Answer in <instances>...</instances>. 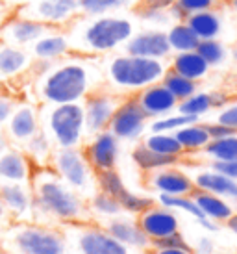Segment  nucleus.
<instances>
[{"instance_id": "obj_34", "label": "nucleus", "mask_w": 237, "mask_h": 254, "mask_svg": "<svg viewBox=\"0 0 237 254\" xmlns=\"http://www.w3.org/2000/svg\"><path fill=\"white\" fill-rule=\"evenodd\" d=\"M158 204L163 208H169L173 212H185L200 223L204 221V213L200 212V208L196 206L195 198L191 195H158Z\"/></svg>"}, {"instance_id": "obj_9", "label": "nucleus", "mask_w": 237, "mask_h": 254, "mask_svg": "<svg viewBox=\"0 0 237 254\" xmlns=\"http://www.w3.org/2000/svg\"><path fill=\"white\" fill-rule=\"evenodd\" d=\"M120 97L113 95L112 91L106 89H93V91L82 100V108H84V123H85V134L95 135L108 130L110 121H112L113 113L120 104Z\"/></svg>"}, {"instance_id": "obj_1", "label": "nucleus", "mask_w": 237, "mask_h": 254, "mask_svg": "<svg viewBox=\"0 0 237 254\" xmlns=\"http://www.w3.org/2000/svg\"><path fill=\"white\" fill-rule=\"evenodd\" d=\"M98 71L85 60H58L45 62L37 74L35 91L47 106L74 104L97 89Z\"/></svg>"}, {"instance_id": "obj_35", "label": "nucleus", "mask_w": 237, "mask_h": 254, "mask_svg": "<svg viewBox=\"0 0 237 254\" xmlns=\"http://www.w3.org/2000/svg\"><path fill=\"white\" fill-rule=\"evenodd\" d=\"M161 84L167 87L169 91H171V95H173L178 102L185 100L187 97H191V95H195V93L198 91L196 82H193V80H189V78H185V76H181V74L171 71V69L165 72V76L161 78Z\"/></svg>"}, {"instance_id": "obj_55", "label": "nucleus", "mask_w": 237, "mask_h": 254, "mask_svg": "<svg viewBox=\"0 0 237 254\" xmlns=\"http://www.w3.org/2000/svg\"><path fill=\"white\" fill-rule=\"evenodd\" d=\"M224 225L228 226V228H230L232 232H234V234H236V236H237V212L234 213V215H232V217L228 219V221H226Z\"/></svg>"}, {"instance_id": "obj_32", "label": "nucleus", "mask_w": 237, "mask_h": 254, "mask_svg": "<svg viewBox=\"0 0 237 254\" xmlns=\"http://www.w3.org/2000/svg\"><path fill=\"white\" fill-rule=\"evenodd\" d=\"M143 145L158 154L171 156V158H181L185 154L183 148L180 147L178 139L175 137V134H163V132H152L150 135L145 137Z\"/></svg>"}, {"instance_id": "obj_14", "label": "nucleus", "mask_w": 237, "mask_h": 254, "mask_svg": "<svg viewBox=\"0 0 237 254\" xmlns=\"http://www.w3.org/2000/svg\"><path fill=\"white\" fill-rule=\"evenodd\" d=\"M0 198L6 206L9 217L17 219L21 223H26L35 217L34 193L30 184L0 182Z\"/></svg>"}, {"instance_id": "obj_37", "label": "nucleus", "mask_w": 237, "mask_h": 254, "mask_svg": "<svg viewBox=\"0 0 237 254\" xmlns=\"http://www.w3.org/2000/svg\"><path fill=\"white\" fill-rule=\"evenodd\" d=\"M87 208H89V212L108 219L118 217V215L124 213V210H122V206H120V202H118L117 198L108 195V193H102V191H95L91 195Z\"/></svg>"}, {"instance_id": "obj_36", "label": "nucleus", "mask_w": 237, "mask_h": 254, "mask_svg": "<svg viewBox=\"0 0 237 254\" xmlns=\"http://www.w3.org/2000/svg\"><path fill=\"white\" fill-rule=\"evenodd\" d=\"M204 154L209 156L211 162H237V134L209 141Z\"/></svg>"}, {"instance_id": "obj_33", "label": "nucleus", "mask_w": 237, "mask_h": 254, "mask_svg": "<svg viewBox=\"0 0 237 254\" xmlns=\"http://www.w3.org/2000/svg\"><path fill=\"white\" fill-rule=\"evenodd\" d=\"M167 41L171 50H175L176 54H178V52H191V50H195L200 39L193 34V30L189 28L185 22L180 21L167 32Z\"/></svg>"}, {"instance_id": "obj_22", "label": "nucleus", "mask_w": 237, "mask_h": 254, "mask_svg": "<svg viewBox=\"0 0 237 254\" xmlns=\"http://www.w3.org/2000/svg\"><path fill=\"white\" fill-rule=\"evenodd\" d=\"M30 54L37 62H58L63 60L69 52H72L67 34L63 32H50L47 36L39 37L34 45H30Z\"/></svg>"}, {"instance_id": "obj_8", "label": "nucleus", "mask_w": 237, "mask_h": 254, "mask_svg": "<svg viewBox=\"0 0 237 254\" xmlns=\"http://www.w3.org/2000/svg\"><path fill=\"white\" fill-rule=\"evenodd\" d=\"M15 13L50 28L70 26L82 15L78 0H28L17 7Z\"/></svg>"}, {"instance_id": "obj_50", "label": "nucleus", "mask_w": 237, "mask_h": 254, "mask_svg": "<svg viewBox=\"0 0 237 254\" xmlns=\"http://www.w3.org/2000/svg\"><path fill=\"white\" fill-rule=\"evenodd\" d=\"M198 254H213V251H215V243L209 240V238H198V241H196V249H195Z\"/></svg>"}, {"instance_id": "obj_12", "label": "nucleus", "mask_w": 237, "mask_h": 254, "mask_svg": "<svg viewBox=\"0 0 237 254\" xmlns=\"http://www.w3.org/2000/svg\"><path fill=\"white\" fill-rule=\"evenodd\" d=\"M82 152L95 173L115 169L118 158V139L110 130H104L100 134L91 135V141Z\"/></svg>"}, {"instance_id": "obj_53", "label": "nucleus", "mask_w": 237, "mask_h": 254, "mask_svg": "<svg viewBox=\"0 0 237 254\" xmlns=\"http://www.w3.org/2000/svg\"><path fill=\"white\" fill-rule=\"evenodd\" d=\"M11 15V7L4 6V4H0V28H2V24L6 22V19Z\"/></svg>"}, {"instance_id": "obj_60", "label": "nucleus", "mask_w": 237, "mask_h": 254, "mask_svg": "<svg viewBox=\"0 0 237 254\" xmlns=\"http://www.w3.org/2000/svg\"><path fill=\"white\" fill-rule=\"evenodd\" d=\"M0 245H2V240H0Z\"/></svg>"}, {"instance_id": "obj_48", "label": "nucleus", "mask_w": 237, "mask_h": 254, "mask_svg": "<svg viewBox=\"0 0 237 254\" xmlns=\"http://www.w3.org/2000/svg\"><path fill=\"white\" fill-rule=\"evenodd\" d=\"M206 128H208L211 141H215V139H223V137H230V135L237 134L236 130H232V128L224 127V125L217 123V121H215V123H208V125H206Z\"/></svg>"}, {"instance_id": "obj_42", "label": "nucleus", "mask_w": 237, "mask_h": 254, "mask_svg": "<svg viewBox=\"0 0 237 254\" xmlns=\"http://www.w3.org/2000/svg\"><path fill=\"white\" fill-rule=\"evenodd\" d=\"M195 50L200 54V58H202L209 67L221 65L224 60H226V49H224L223 43L217 41V39H204V41H198Z\"/></svg>"}, {"instance_id": "obj_45", "label": "nucleus", "mask_w": 237, "mask_h": 254, "mask_svg": "<svg viewBox=\"0 0 237 254\" xmlns=\"http://www.w3.org/2000/svg\"><path fill=\"white\" fill-rule=\"evenodd\" d=\"M17 104H19V102H17L13 97H9V95L0 91V128L6 127L7 119L11 117V113H13Z\"/></svg>"}, {"instance_id": "obj_16", "label": "nucleus", "mask_w": 237, "mask_h": 254, "mask_svg": "<svg viewBox=\"0 0 237 254\" xmlns=\"http://www.w3.org/2000/svg\"><path fill=\"white\" fill-rule=\"evenodd\" d=\"M124 52L130 54V56L165 60L171 54L167 32H163V30H147V32L133 34L124 43Z\"/></svg>"}, {"instance_id": "obj_15", "label": "nucleus", "mask_w": 237, "mask_h": 254, "mask_svg": "<svg viewBox=\"0 0 237 254\" xmlns=\"http://www.w3.org/2000/svg\"><path fill=\"white\" fill-rule=\"evenodd\" d=\"M39 128H41L39 127V113H37L35 106L28 104V102H19L15 106L11 117L7 119L4 132H6L11 145L22 148Z\"/></svg>"}, {"instance_id": "obj_59", "label": "nucleus", "mask_w": 237, "mask_h": 254, "mask_svg": "<svg viewBox=\"0 0 237 254\" xmlns=\"http://www.w3.org/2000/svg\"><path fill=\"white\" fill-rule=\"evenodd\" d=\"M0 89H2V80H0Z\"/></svg>"}, {"instance_id": "obj_38", "label": "nucleus", "mask_w": 237, "mask_h": 254, "mask_svg": "<svg viewBox=\"0 0 237 254\" xmlns=\"http://www.w3.org/2000/svg\"><path fill=\"white\" fill-rule=\"evenodd\" d=\"M224 0H175L171 11H175V17L183 21L185 17L193 13H200V11H217L223 6Z\"/></svg>"}, {"instance_id": "obj_49", "label": "nucleus", "mask_w": 237, "mask_h": 254, "mask_svg": "<svg viewBox=\"0 0 237 254\" xmlns=\"http://www.w3.org/2000/svg\"><path fill=\"white\" fill-rule=\"evenodd\" d=\"M211 169L237 182V162H211Z\"/></svg>"}, {"instance_id": "obj_4", "label": "nucleus", "mask_w": 237, "mask_h": 254, "mask_svg": "<svg viewBox=\"0 0 237 254\" xmlns=\"http://www.w3.org/2000/svg\"><path fill=\"white\" fill-rule=\"evenodd\" d=\"M165 64L163 60H152V58L139 56H115L108 64V80L117 89L126 91H141L148 85L161 82L165 76Z\"/></svg>"}, {"instance_id": "obj_43", "label": "nucleus", "mask_w": 237, "mask_h": 254, "mask_svg": "<svg viewBox=\"0 0 237 254\" xmlns=\"http://www.w3.org/2000/svg\"><path fill=\"white\" fill-rule=\"evenodd\" d=\"M196 117H189V115H183V113H178V115H163V117H158L150 125V130L152 132H163V134H175L176 130L187 127L191 123H196Z\"/></svg>"}, {"instance_id": "obj_6", "label": "nucleus", "mask_w": 237, "mask_h": 254, "mask_svg": "<svg viewBox=\"0 0 237 254\" xmlns=\"http://www.w3.org/2000/svg\"><path fill=\"white\" fill-rule=\"evenodd\" d=\"M39 127L56 148H78L85 135L82 102L47 106Z\"/></svg>"}, {"instance_id": "obj_20", "label": "nucleus", "mask_w": 237, "mask_h": 254, "mask_svg": "<svg viewBox=\"0 0 237 254\" xmlns=\"http://www.w3.org/2000/svg\"><path fill=\"white\" fill-rule=\"evenodd\" d=\"M34 173V163L22 148L9 147L0 154V182H17L30 184Z\"/></svg>"}, {"instance_id": "obj_3", "label": "nucleus", "mask_w": 237, "mask_h": 254, "mask_svg": "<svg viewBox=\"0 0 237 254\" xmlns=\"http://www.w3.org/2000/svg\"><path fill=\"white\" fill-rule=\"evenodd\" d=\"M80 26L70 32V49L82 54H106L124 45L135 34L133 22L122 15H100L76 19Z\"/></svg>"}, {"instance_id": "obj_47", "label": "nucleus", "mask_w": 237, "mask_h": 254, "mask_svg": "<svg viewBox=\"0 0 237 254\" xmlns=\"http://www.w3.org/2000/svg\"><path fill=\"white\" fill-rule=\"evenodd\" d=\"M217 123H221V125H224V127H228L237 132V104L224 106L223 112L217 115Z\"/></svg>"}, {"instance_id": "obj_17", "label": "nucleus", "mask_w": 237, "mask_h": 254, "mask_svg": "<svg viewBox=\"0 0 237 254\" xmlns=\"http://www.w3.org/2000/svg\"><path fill=\"white\" fill-rule=\"evenodd\" d=\"M137 223L150 241L180 232V221L176 217V213L169 208H163V206L154 204L147 212L139 213Z\"/></svg>"}, {"instance_id": "obj_23", "label": "nucleus", "mask_w": 237, "mask_h": 254, "mask_svg": "<svg viewBox=\"0 0 237 254\" xmlns=\"http://www.w3.org/2000/svg\"><path fill=\"white\" fill-rule=\"evenodd\" d=\"M32 54L26 49L0 43V80H9L32 67Z\"/></svg>"}, {"instance_id": "obj_52", "label": "nucleus", "mask_w": 237, "mask_h": 254, "mask_svg": "<svg viewBox=\"0 0 237 254\" xmlns=\"http://www.w3.org/2000/svg\"><path fill=\"white\" fill-rule=\"evenodd\" d=\"M154 254H193V251H183V249H158Z\"/></svg>"}, {"instance_id": "obj_5", "label": "nucleus", "mask_w": 237, "mask_h": 254, "mask_svg": "<svg viewBox=\"0 0 237 254\" xmlns=\"http://www.w3.org/2000/svg\"><path fill=\"white\" fill-rule=\"evenodd\" d=\"M4 247L11 254H67V236L54 226L19 223L6 234Z\"/></svg>"}, {"instance_id": "obj_7", "label": "nucleus", "mask_w": 237, "mask_h": 254, "mask_svg": "<svg viewBox=\"0 0 237 254\" xmlns=\"http://www.w3.org/2000/svg\"><path fill=\"white\" fill-rule=\"evenodd\" d=\"M50 167L69 188L82 197L95 193V171L89 167L84 152L80 148H54L50 158Z\"/></svg>"}, {"instance_id": "obj_25", "label": "nucleus", "mask_w": 237, "mask_h": 254, "mask_svg": "<svg viewBox=\"0 0 237 254\" xmlns=\"http://www.w3.org/2000/svg\"><path fill=\"white\" fill-rule=\"evenodd\" d=\"M191 197L195 198L196 206L200 208L204 217L213 221V223H226L236 213L230 200H226L223 197H217L213 193H206V191L196 190Z\"/></svg>"}, {"instance_id": "obj_39", "label": "nucleus", "mask_w": 237, "mask_h": 254, "mask_svg": "<svg viewBox=\"0 0 237 254\" xmlns=\"http://www.w3.org/2000/svg\"><path fill=\"white\" fill-rule=\"evenodd\" d=\"M176 110H178V113H183V115L198 119L200 115L208 113L209 110H213V97H211V93L196 91L195 95H191L185 100L178 102Z\"/></svg>"}, {"instance_id": "obj_46", "label": "nucleus", "mask_w": 237, "mask_h": 254, "mask_svg": "<svg viewBox=\"0 0 237 254\" xmlns=\"http://www.w3.org/2000/svg\"><path fill=\"white\" fill-rule=\"evenodd\" d=\"M175 0H137V6H139L141 13L145 11H167L173 7Z\"/></svg>"}, {"instance_id": "obj_19", "label": "nucleus", "mask_w": 237, "mask_h": 254, "mask_svg": "<svg viewBox=\"0 0 237 254\" xmlns=\"http://www.w3.org/2000/svg\"><path fill=\"white\" fill-rule=\"evenodd\" d=\"M135 100L141 106V110L145 112L147 117H163V115H169V113L178 108V100L171 95L165 85L158 82V84H152L137 91L135 95Z\"/></svg>"}, {"instance_id": "obj_21", "label": "nucleus", "mask_w": 237, "mask_h": 254, "mask_svg": "<svg viewBox=\"0 0 237 254\" xmlns=\"http://www.w3.org/2000/svg\"><path fill=\"white\" fill-rule=\"evenodd\" d=\"M108 232L112 234L113 238L122 243L126 247H135V249H147L150 247V240L147 238V234L141 230L137 219L126 217L124 213L113 217L108 221V225L104 226Z\"/></svg>"}, {"instance_id": "obj_56", "label": "nucleus", "mask_w": 237, "mask_h": 254, "mask_svg": "<svg viewBox=\"0 0 237 254\" xmlns=\"http://www.w3.org/2000/svg\"><path fill=\"white\" fill-rule=\"evenodd\" d=\"M7 219H9L7 210H6V206H4V202H2V198H0V221H7Z\"/></svg>"}, {"instance_id": "obj_41", "label": "nucleus", "mask_w": 237, "mask_h": 254, "mask_svg": "<svg viewBox=\"0 0 237 254\" xmlns=\"http://www.w3.org/2000/svg\"><path fill=\"white\" fill-rule=\"evenodd\" d=\"M95 182H97L98 191L108 193V195H112V197H115V198H117L118 195L126 190L122 178H120V175H118L115 169L95 173Z\"/></svg>"}, {"instance_id": "obj_27", "label": "nucleus", "mask_w": 237, "mask_h": 254, "mask_svg": "<svg viewBox=\"0 0 237 254\" xmlns=\"http://www.w3.org/2000/svg\"><path fill=\"white\" fill-rule=\"evenodd\" d=\"M183 22L189 28L193 30L200 41L204 39H217V36L221 34V17L217 11H200V13H193L185 17Z\"/></svg>"}, {"instance_id": "obj_26", "label": "nucleus", "mask_w": 237, "mask_h": 254, "mask_svg": "<svg viewBox=\"0 0 237 254\" xmlns=\"http://www.w3.org/2000/svg\"><path fill=\"white\" fill-rule=\"evenodd\" d=\"M171 71L178 72V74L189 78L193 82H198V80L208 76L209 65L200 58V54L196 50H191V52H178L173 58Z\"/></svg>"}, {"instance_id": "obj_13", "label": "nucleus", "mask_w": 237, "mask_h": 254, "mask_svg": "<svg viewBox=\"0 0 237 254\" xmlns=\"http://www.w3.org/2000/svg\"><path fill=\"white\" fill-rule=\"evenodd\" d=\"M78 254H130V249L118 243L106 228L85 226L74 238Z\"/></svg>"}, {"instance_id": "obj_57", "label": "nucleus", "mask_w": 237, "mask_h": 254, "mask_svg": "<svg viewBox=\"0 0 237 254\" xmlns=\"http://www.w3.org/2000/svg\"><path fill=\"white\" fill-rule=\"evenodd\" d=\"M228 2H230L232 9H234V11H236V13H237V0H228Z\"/></svg>"}, {"instance_id": "obj_24", "label": "nucleus", "mask_w": 237, "mask_h": 254, "mask_svg": "<svg viewBox=\"0 0 237 254\" xmlns=\"http://www.w3.org/2000/svg\"><path fill=\"white\" fill-rule=\"evenodd\" d=\"M193 184L198 191H206V193H213L217 197H223L226 200H234L237 198V182L232 178L224 177L217 171L209 169L198 173L193 178Z\"/></svg>"}, {"instance_id": "obj_44", "label": "nucleus", "mask_w": 237, "mask_h": 254, "mask_svg": "<svg viewBox=\"0 0 237 254\" xmlns=\"http://www.w3.org/2000/svg\"><path fill=\"white\" fill-rule=\"evenodd\" d=\"M150 247H152L154 251H158V249H183V251H193V247L189 245L187 240H185L180 232L171 234L167 238L152 240L150 241ZM193 253H195V251H193Z\"/></svg>"}, {"instance_id": "obj_28", "label": "nucleus", "mask_w": 237, "mask_h": 254, "mask_svg": "<svg viewBox=\"0 0 237 254\" xmlns=\"http://www.w3.org/2000/svg\"><path fill=\"white\" fill-rule=\"evenodd\" d=\"M175 137L178 139L180 147L183 148V152H196V150H204L208 147L211 137L206 125H200L198 121L191 123L187 127L180 128L175 132Z\"/></svg>"}, {"instance_id": "obj_11", "label": "nucleus", "mask_w": 237, "mask_h": 254, "mask_svg": "<svg viewBox=\"0 0 237 254\" xmlns=\"http://www.w3.org/2000/svg\"><path fill=\"white\" fill-rule=\"evenodd\" d=\"M50 32H54V28H50L47 24H41V22L24 19V17L15 13L13 9V13L7 17L6 22L0 28V43L24 49V47L34 45L39 37L47 36Z\"/></svg>"}, {"instance_id": "obj_58", "label": "nucleus", "mask_w": 237, "mask_h": 254, "mask_svg": "<svg viewBox=\"0 0 237 254\" xmlns=\"http://www.w3.org/2000/svg\"><path fill=\"white\" fill-rule=\"evenodd\" d=\"M232 206H234V210L237 212V198H234V200H232Z\"/></svg>"}, {"instance_id": "obj_31", "label": "nucleus", "mask_w": 237, "mask_h": 254, "mask_svg": "<svg viewBox=\"0 0 237 254\" xmlns=\"http://www.w3.org/2000/svg\"><path fill=\"white\" fill-rule=\"evenodd\" d=\"M52 147H54V145H52V141L49 139V135L39 128L28 141H26V145L22 147V150H24V154L32 160V163H37V167H45L47 163H50V158H52V152H54Z\"/></svg>"}, {"instance_id": "obj_51", "label": "nucleus", "mask_w": 237, "mask_h": 254, "mask_svg": "<svg viewBox=\"0 0 237 254\" xmlns=\"http://www.w3.org/2000/svg\"><path fill=\"white\" fill-rule=\"evenodd\" d=\"M9 147H11V143H9V139H7L6 132L0 128V154H4Z\"/></svg>"}, {"instance_id": "obj_40", "label": "nucleus", "mask_w": 237, "mask_h": 254, "mask_svg": "<svg viewBox=\"0 0 237 254\" xmlns=\"http://www.w3.org/2000/svg\"><path fill=\"white\" fill-rule=\"evenodd\" d=\"M117 200L120 202L124 213H130V215H139V213L147 212L148 208H152L156 204V198L137 195V193H132L130 190L122 191L117 197Z\"/></svg>"}, {"instance_id": "obj_18", "label": "nucleus", "mask_w": 237, "mask_h": 254, "mask_svg": "<svg viewBox=\"0 0 237 254\" xmlns=\"http://www.w3.org/2000/svg\"><path fill=\"white\" fill-rule=\"evenodd\" d=\"M148 186L160 195H193L196 191L193 178L175 165L148 173Z\"/></svg>"}, {"instance_id": "obj_10", "label": "nucleus", "mask_w": 237, "mask_h": 254, "mask_svg": "<svg viewBox=\"0 0 237 254\" xmlns=\"http://www.w3.org/2000/svg\"><path fill=\"white\" fill-rule=\"evenodd\" d=\"M147 119L148 117L137 104L135 97H126V99L120 100V104L113 113L108 130L117 139L132 141V139H137L143 134V130L147 127Z\"/></svg>"}, {"instance_id": "obj_30", "label": "nucleus", "mask_w": 237, "mask_h": 254, "mask_svg": "<svg viewBox=\"0 0 237 254\" xmlns=\"http://www.w3.org/2000/svg\"><path fill=\"white\" fill-rule=\"evenodd\" d=\"M132 158L135 165L139 167L141 171H145V173H154V171H160V169H165V167H173L178 163L180 158H171V156H163V154H158V152H154L150 148H147L143 143H141L139 147L133 148L132 152Z\"/></svg>"}, {"instance_id": "obj_29", "label": "nucleus", "mask_w": 237, "mask_h": 254, "mask_svg": "<svg viewBox=\"0 0 237 254\" xmlns=\"http://www.w3.org/2000/svg\"><path fill=\"white\" fill-rule=\"evenodd\" d=\"M133 6H137V0H78L80 13L84 17L117 15L118 11L132 9Z\"/></svg>"}, {"instance_id": "obj_2", "label": "nucleus", "mask_w": 237, "mask_h": 254, "mask_svg": "<svg viewBox=\"0 0 237 254\" xmlns=\"http://www.w3.org/2000/svg\"><path fill=\"white\" fill-rule=\"evenodd\" d=\"M30 188L34 193L35 215L41 213L47 219L59 223H87L89 208L82 195L69 188L52 171V167H37L32 173Z\"/></svg>"}, {"instance_id": "obj_54", "label": "nucleus", "mask_w": 237, "mask_h": 254, "mask_svg": "<svg viewBox=\"0 0 237 254\" xmlns=\"http://www.w3.org/2000/svg\"><path fill=\"white\" fill-rule=\"evenodd\" d=\"M24 2H28V0H0V4H4V6L11 7V9H17V7L22 6Z\"/></svg>"}]
</instances>
